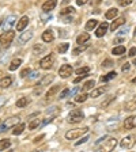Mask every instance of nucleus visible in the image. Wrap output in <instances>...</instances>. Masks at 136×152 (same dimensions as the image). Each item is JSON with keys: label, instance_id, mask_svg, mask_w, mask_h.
I'll list each match as a JSON object with an SVG mask.
<instances>
[{"label": "nucleus", "instance_id": "nucleus-1", "mask_svg": "<svg viewBox=\"0 0 136 152\" xmlns=\"http://www.w3.org/2000/svg\"><path fill=\"white\" fill-rule=\"evenodd\" d=\"M117 145V140L114 137H109V136H105L101 137L98 141L95 142V147L99 149V151H113Z\"/></svg>", "mask_w": 136, "mask_h": 152}, {"label": "nucleus", "instance_id": "nucleus-2", "mask_svg": "<svg viewBox=\"0 0 136 152\" xmlns=\"http://www.w3.org/2000/svg\"><path fill=\"white\" fill-rule=\"evenodd\" d=\"M14 37H15V31L6 30V33H3V34L0 35V45L3 48H8L11 45V42H12Z\"/></svg>", "mask_w": 136, "mask_h": 152}, {"label": "nucleus", "instance_id": "nucleus-3", "mask_svg": "<svg viewBox=\"0 0 136 152\" xmlns=\"http://www.w3.org/2000/svg\"><path fill=\"white\" fill-rule=\"evenodd\" d=\"M89 132V128L85 126V128H80V129H71L65 133V139L67 140H75L78 137H80L82 134Z\"/></svg>", "mask_w": 136, "mask_h": 152}, {"label": "nucleus", "instance_id": "nucleus-4", "mask_svg": "<svg viewBox=\"0 0 136 152\" xmlns=\"http://www.w3.org/2000/svg\"><path fill=\"white\" fill-rule=\"evenodd\" d=\"M83 118H85V115H83V111L80 110V109H75V110H72L68 114V121H70L71 124H78V122H80Z\"/></svg>", "mask_w": 136, "mask_h": 152}, {"label": "nucleus", "instance_id": "nucleus-5", "mask_svg": "<svg viewBox=\"0 0 136 152\" xmlns=\"http://www.w3.org/2000/svg\"><path fill=\"white\" fill-rule=\"evenodd\" d=\"M53 63H54V56L53 54H48L40 61V66H41L42 69H51L52 66H53Z\"/></svg>", "mask_w": 136, "mask_h": 152}, {"label": "nucleus", "instance_id": "nucleus-6", "mask_svg": "<svg viewBox=\"0 0 136 152\" xmlns=\"http://www.w3.org/2000/svg\"><path fill=\"white\" fill-rule=\"evenodd\" d=\"M18 122H19V117H11V118H8V120L4 121L3 124H0V132H4V130H7L8 128L16 125Z\"/></svg>", "mask_w": 136, "mask_h": 152}, {"label": "nucleus", "instance_id": "nucleus-7", "mask_svg": "<svg viewBox=\"0 0 136 152\" xmlns=\"http://www.w3.org/2000/svg\"><path fill=\"white\" fill-rule=\"evenodd\" d=\"M74 69L72 66L70 65V64H64V65L60 66V69H59V75L63 77V79H67V77H70L71 75H72Z\"/></svg>", "mask_w": 136, "mask_h": 152}, {"label": "nucleus", "instance_id": "nucleus-8", "mask_svg": "<svg viewBox=\"0 0 136 152\" xmlns=\"http://www.w3.org/2000/svg\"><path fill=\"white\" fill-rule=\"evenodd\" d=\"M133 144H135V139H133V136H127V137H124V139L121 140L120 147L123 149H129V148L133 147Z\"/></svg>", "mask_w": 136, "mask_h": 152}, {"label": "nucleus", "instance_id": "nucleus-9", "mask_svg": "<svg viewBox=\"0 0 136 152\" xmlns=\"http://www.w3.org/2000/svg\"><path fill=\"white\" fill-rule=\"evenodd\" d=\"M57 6V0H48L42 4V11L44 12H51L52 10H54V7Z\"/></svg>", "mask_w": 136, "mask_h": 152}, {"label": "nucleus", "instance_id": "nucleus-10", "mask_svg": "<svg viewBox=\"0 0 136 152\" xmlns=\"http://www.w3.org/2000/svg\"><path fill=\"white\" fill-rule=\"evenodd\" d=\"M29 20H30L29 16H26V15L22 16V18L18 20V23H16V30H18V31H23L26 28V26L29 25Z\"/></svg>", "mask_w": 136, "mask_h": 152}, {"label": "nucleus", "instance_id": "nucleus-11", "mask_svg": "<svg viewBox=\"0 0 136 152\" xmlns=\"http://www.w3.org/2000/svg\"><path fill=\"white\" fill-rule=\"evenodd\" d=\"M108 28H109V25L106 22H104V23H101V25L98 26V28L95 30V35L98 38H101V37H104L105 34H106V31H108Z\"/></svg>", "mask_w": 136, "mask_h": 152}, {"label": "nucleus", "instance_id": "nucleus-12", "mask_svg": "<svg viewBox=\"0 0 136 152\" xmlns=\"http://www.w3.org/2000/svg\"><path fill=\"white\" fill-rule=\"evenodd\" d=\"M135 118L136 117H133V115L125 118V121H124V129H125V130L133 129V126H135Z\"/></svg>", "mask_w": 136, "mask_h": 152}, {"label": "nucleus", "instance_id": "nucleus-13", "mask_svg": "<svg viewBox=\"0 0 136 152\" xmlns=\"http://www.w3.org/2000/svg\"><path fill=\"white\" fill-rule=\"evenodd\" d=\"M124 23H125V18H124V16H118L117 19H114L113 20V23L110 25V28L114 31V30H117V28L120 27L121 25H124Z\"/></svg>", "mask_w": 136, "mask_h": 152}, {"label": "nucleus", "instance_id": "nucleus-14", "mask_svg": "<svg viewBox=\"0 0 136 152\" xmlns=\"http://www.w3.org/2000/svg\"><path fill=\"white\" fill-rule=\"evenodd\" d=\"M6 22H4V30H10L11 26L15 25V20H16V16L15 15H10L7 19H4Z\"/></svg>", "mask_w": 136, "mask_h": 152}, {"label": "nucleus", "instance_id": "nucleus-15", "mask_svg": "<svg viewBox=\"0 0 136 152\" xmlns=\"http://www.w3.org/2000/svg\"><path fill=\"white\" fill-rule=\"evenodd\" d=\"M54 39V34L52 30H46L42 33V41L44 42H52Z\"/></svg>", "mask_w": 136, "mask_h": 152}, {"label": "nucleus", "instance_id": "nucleus-16", "mask_svg": "<svg viewBox=\"0 0 136 152\" xmlns=\"http://www.w3.org/2000/svg\"><path fill=\"white\" fill-rule=\"evenodd\" d=\"M11 83H12L11 76H4V77L0 79V87H1V88H7V87L11 86Z\"/></svg>", "mask_w": 136, "mask_h": 152}, {"label": "nucleus", "instance_id": "nucleus-17", "mask_svg": "<svg viewBox=\"0 0 136 152\" xmlns=\"http://www.w3.org/2000/svg\"><path fill=\"white\" fill-rule=\"evenodd\" d=\"M25 128H26V125L25 124H18V125H14L12 126V134L14 136H18V134H21V133L25 130Z\"/></svg>", "mask_w": 136, "mask_h": 152}, {"label": "nucleus", "instance_id": "nucleus-18", "mask_svg": "<svg viewBox=\"0 0 136 152\" xmlns=\"http://www.w3.org/2000/svg\"><path fill=\"white\" fill-rule=\"evenodd\" d=\"M87 48H89V42H85V44H79V46H78V48H75V49H74V50H72V53L75 54V56H78V54H79V53H82L83 50H86Z\"/></svg>", "mask_w": 136, "mask_h": 152}, {"label": "nucleus", "instance_id": "nucleus-19", "mask_svg": "<svg viewBox=\"0 0 136 152\" xmlns=\"http://www.w3.org/2000/svg\"><path fill=\"white\" fill-rule=\"evenodd\" d=\"M29 103H30V99H27L26 96H21L16 101V107H26Z\"/></svg>", "mask_w": 136, "mask_h": 152}, {"label": "nucleus", "instance_id": "nucleus-20", "mask_svg": "<svg viewBox=\"0 0 136 152\" xmlns=\"http://www.w3.org/2000/svg\"><path fill=\"white\" fill-rule=\"evenodd\" d=\"M74 12H75V8H74V7H65L64 10H61V11H60L59 16H60V18H63V16H67V15H72Z\"/></svg>", "mask_w": 136, "mask_h": 152}, {"label": "nucleus", "instance_id": "nucleus-21", "mask_svg": "<svg viewBox=\"0 0 136 152\" xmlns=\"http://www.w3.org/2000/svg\"><path fill=\"white\" fill-rule=\"evenodd\" d=\"M106 91V88L105 87H99V88H95L91 91V94L89 95V96H91V98H98L101 94H104V92Z\"/></svg>", "mask_w": 136, "mask_h": 152}, {"label": "nucleus", "instance_id": "nucleus-22", "mask_svg": "<svg viewBox=\"0 0 136 152\" xmlns=\"http://www.w3.org/2000/svg\"><path fill=\"white\" fill-rule=\"evenodd\" d=\"M89 39H90V34H89V33H83V34L78 35L76 42H78V44H85V42H87Z\"/></svg>", "mask_w": 136, "mask_h": 152}, {"label": "nucleus", "instance_id": "nucleus-23", "mask_svg": "<svg viewBox=\"0 0 136 152\" xmlns=\"http://www.w3.org/2000/svg\"><path fill=\"white\" fill-rule=\"evenodd\" d=\"M32 37H33V33L32 31H25L22 35H21V38H19V42H21V44H25V42L29 41Z\"/></svg>", "mask_w": 136, "mask_h": 152}, {"label": "nucleus", "instance_id": "nucleus-24", "mask_svg": "<svg viewBox=\"0 0 136 152\" xmlns=\"http://www.w3.org/2000/svg\"><path fill=\"white\" fill-rule=\"evenodd\" d=\"M21 64H22V60L21 58H15V60L11 61V64H10V71H15L16 68H19L21 66Z\"/></svg>", "mask_w": 136, "mask_h": 152}, {"label": "nucleus", "instance_id": "nucleus-25", "mask_svg": "<svg viewBox=\"0 0 136 152\" xmlns=\"http://www.w3.org/2000/svg\"><path fill=\"white\" fill-rule=\"evenodd\" d=\"M117 14H118L117 8H110L108 12L105 14V16H106V19H114L116 16H117Z\"/></svg>", "mask_w": 136, "mask_h": 152}, {"label": "nucleus", "instance_id": "nucleus-26", "mask_svg": "<svg viewBox=\"0 0 136 152\" xmlns=\"http://www.w3.org/2000/svg\"><path fill=\"white\" fill-rule=\"evenodd\" d=\"M112 53H113L114 56H121V54L125 53V48H124L123 45H120V46H116V48H113Z\"/></svg>", "mask_w": 136, "mask_h": 152}, {"label": "nucleus", "instance_id": "nucleus-27", "mask_svg": "<svg viewBox=\"0 0 136 152\" xmlns=\"http://www.w3.org/2000/svg\"><path fill=\"white\" fill-rule=\"evenodd\" d=\"M97 25H98V20H95V19H91V20H89V22L86 23V30H87V31H91L93 28L97 27Z\"/></svg>", "mask_w": 136, "mask_h": 152}, {"label": "nucleus", "instance_id": "nucleus-28", "mask_svg": "<svg viewBox=\"0 0 136 152\" xmlns=\"http://www.w3.org/2000/svg\"><path fill=\"white\" fill-rule=\"evenodd\" d=\"M125 110H128V111L136 110V98H135V99H132V101H129V102H127V103H125Z\"/></svg>", "mask_w": 136, "mask_h": 152}, {"label": "nucleus", "instance_id": "nucleus-29", "mask_svg": "<svg viewBox=\"0 0 136 152\" xmlns=\"http://www.w3.org/2000/svg\"><path fill=\"white\" fill-rule=\"evenodd\" d=\"M116 76H117V73H116V72H109L108 75H104V76H102V77H101V82H102V83L109 82V80L114 79Z\"/></svg>", "mask_w": 136, "mask_h": 152}, {"label": "nucleus", "instance_id": "nucleus-30", "mask_svg": "<svg viewBox=\"0 0 136 152\" xmlns=\"http://www.w3.org/2000/svg\"><path fill=\"white\" fill-rule=\"evenodd\" d=\"M11 145V141L8 139H4V140H0V151H4V149L10 148Z\"/></svg>", "mask_w": 136, "mask_h": 152}, {"label": "nucleus", "instance_id": "nucleus-31", "mask_svg": "<svg viewBox=\"0 0 136 152\" xmlns=\"http://www.w3.org/2000/svg\"><path fill=\"white\" fill-rule=\"evenodd\" d=\"M53 79H54V76L53 75H48V76H45L44 79L40 82V86H46V84H49L51 82H53Z\"/></svg>", "mask_w": 136, "mask_h": 152}, {"label": "nucleus", "instance_id": "nucleus-32", "mask_svg": "<svg viewBox=\"0 0 136 152\" xmlns=\"http://www.w3.org/2000/svg\"><path fill=\"white\" fill-rule=\"evenodd\" d=\"M38 126H41V120H40V118H37V120H33L32 122L29 124V129H30V130L35 129V128H38Z\"/></svg>", "mask_w": 136, "mask_h": 152}, {"label": "nucleus", "instance_id": "nucleus-33", "mask_svg": "<svg viewBox=\"0 0 136 152\" xmlns=\"http://www.w3.org/2000/svg\"><path fill=\"white\" fill-rule=\"evenodd\" d=\"M59 90H60V86H53V87H52V88L46 92V98L49 99V98H51V96H53V95L56 94V92L59 91Z\"/></svg>", "mask_w": 136, "mask_h": 152}, {"label": "nucleus", "instance_id": "nucleus-34", "mask_svg": "<svg viewBox=\"0 0 136 152\" xmlns=\"http://www.w3.org/2000/svg\"><path fill=\"white\" fill-rule=\"evenodd\" d=\"M89 72H90L89 66H83V68L76 69V75H89Z\"/></svg>", "mask_w": 136, "mask_h": 152}, {"label": "nucleus", "instance_id": "nucleus-35", "mask_svg": "<svg viewBox=\"0 0 136 152\" xmlns=\"http://www.w3.org/2000/svg\"><path fill=\"white\" fill-rule=\"evenodd\" d=\"M68 48H70V44H68V42L61 44L60 46H59V53H65V52L68 50Z\"/></svg>", "mask_w": 136, "mask_h": 152}, {"label": "nucleus", "instance_id": "nucleus-36", "mask_svg": "<svg viewBox=\"0 0 136 152\" xmlns=\"http://www.w3.org/2000/svg\"><path fill=\"white\" fill-rule=\"evenodd\" d=\"M94 86H95L94 80H89V82L85 83V86H83V90H91V88H94Z\"/></svg>", "mask_w": 136, "mask_h": 152}, {"label": "nucleus", "instance_id": "nucleus-37", "mask_svg": "<svg viewBox=\"0 0 136 152\" xmlns=\"http://www.w3.org/2000/svg\"><path fill=\"white\" fill-rule=\"evenodd\" d=\"M87 98H89V95L86 94V92H83V94H79L78 96H75V101L76 102H85Z\"/></svg>", "mask_w": 136, "mask_h": 152}, {"label": "nucleus", "instance_id": "nucleus-38", "mask_svg": "<svg viewBox=\"0 0 136 152\" xmlns=\"http://www.w3.org/2000/svg\"><path fill=\"white\" fill-rule=\"evenodd\" d=\"M102 65H104L105 68H110V66H113L114 64H113V61H112V60H109V58H106V60H105L104 63H102Z\"/></svg>", "mask_w": 136, "mask_h": 152}, {"label": "nucleus", "instance_id": "nucleus-39", "mask_svg": "<svg viewBox=\"0 0 136 152\" xmlns=\"http://www.w3.org/2000/svg\"><path fill=\"white\" fill-rule=\"evenodd\" d=\"M68 94H70V90H68V88H64L63 91L60 92V95H59V98H60V99H63V98H65V96H67V95H68Z\"/></svg>", "mask_w": 136, "mask_h": 152}, {"label": "nucleus", "instance_id": "nucleus-40", "mask_svg": "<svg viewBox=\"0 0 136 152\" xmlns=\"http://www.w3.org/2000/svg\"><path fill=\"white\" fill-rule=\"evenodd\" d=\"M87 140H89V137H87V136L82 137V140H79V141H76V142H75V145H76V147H79L80 144H83V142H86V141H87Z\"/></svg>", "mask_w": 136, "mask_h": 152}, {"label": "nucleus", "instance_id": "nucleus-41", "mask_svg": "<svg viewBox=\"0 0 136 152\" xmlns=\"http://www.w3.org/2000/svg\"><path fill=\"white\" fill-rule=\"evenodd\" d=\"M118 4H120V6H123V7L129 6V4H131V0H118Z\"/></svg>", "mask_w": 136, "mask_h": 152}, {"label": "nucleus", "instance_id": "nucleus-42", "mask_svg": "<svg viewBox=\"0 0 136 152\" xmlns=\"http://www.w3.org/2000/svg\"><path fill=\"white\" fill-rule=\"evenodd\" d=\"M30 72H32V71H30V68H25V69L21 72V76H22V77H26V76H27Z\"/></svg>", "mask_w": 136, "mask_h": 152}, {"label": "nucleus", "instance_id": "nucleus-43", "mask_svg": "<svg viewBox=\"0 0 136 152\" xmlns=\"http://www.w3.org/2000/svg\"><path fill=\"white\" fill-rule=\"evenodd\" d=\"M129 68H131L129 63H125L123 66H121V71H123V72H127V71H129Z\"/></svg>", "mask_w": 136, "mask_h": 152}, {"label": "nucleus", "instance_id": "nucleus-44", "mask_svg": "<svg viewBox=\"0 0 136 152\" xmlns=\"http://www.w3.org/2000/svg\"><path fill=\"white\" fill-rule=\"evenodd\" d=\"M128 56L129 57H135L136 56V48H131L129 52H128Z\"/></svg>", "mask_w": 136, "mask_h": 152}, {"label": "nucleus", "instance_id": "nucleus-45", "mask_svg": "<svg viewBox=\"0 0 136 152\" xmlns=\"http://www.w3.org/2000/svg\"><path fill=\"white\" fill-rule=\"evenodd\" d=\"M89 3V0H76V4L78 6H85V4Z\"/></svg>", "mask_w": 136, "mask_h": 152}, {"label": "nucleus", "instance_id": "nucleus-46", "mask_svg": "<svg viewBox=\"0 0 136 152\" xmlns=\"http://www.w3.org/2000/svg\"><path fill=\"white\" fill-rule=\"evenodd\" d=\"M52 120H53V117H49V118H46V120H45L44 122H41V126H45V125H46V124H49Z\"/></svg>", "mask_w": 136, "mask_h": 152}, {"label": "nucleus", "instance_id": "nucleus-47", "mask_svg": "<svg viewBox=\"0 0 136 152\" xmlns=\"http://www.w3.org/2000/svg\"><path fill=\"white\" fill-rule=\"evenodd\" d=\"M41 18L44 19V22H46V20H49V19H52V15L49 14V15H41Z\"/></svg>", "mask_w": 136, "mask_h": 152}, {"label": "nucleus", "instance_id": "nucleus-48", "mask_svg": "<svg viewBox=\"0 0 136 152\" xmlns=\"http://www.w3.org/2000/svg\"><path fill=\"white\" fill-rule=\"evenodd\" d=\"M30 73H32V75H30V77H32V79H34V77H37V76L40 75L37 71H34V72H30Z\"/></svg>", "mask_w": 136, "mask_h": 152}, {"label": "nucleus", "instance_id": "nucleus-49", "mask_svg": "<svg viewBox=\"0 0 136 152\" xmlns=\"http://www.w3.org/2000/svg\"><path fill=\"white\" fill-rule=\"evenodd\" d=\"M78 90H79V88H78V87H75V88H74L72 91H70V94H68V95H71V96H72V95H75L76 92H78Z\"/></svg>", "mask_w": 136, "mask_h": 152}, {"label": "nucleus", "instance_id": "nucleus-50", "mask_svg": "<svg viewBox=\"0 0 136 152\" xmlns=\"http://www.w3.org/2000/svg\"><path fill=\"white\" fill-rule=\"evenodd\" d=\"M4 103H6V98H4V96H0V107H1Z\"/></svg>", "mask_w": 136, "mask_h": 152}, {"label": "nucleus", "instance_id": "nucleus-51", "mask_svg": "<svg viewBox=\"0 0 136 152\" xmlns=\"http://www.w3.org/2000/svg\"><path fill=\"white\" fill-rule=\"evenodd\" d=\"M34 50L35 52H37V50H44V46H38V45H37V46H34Z\"/></svg>", "mask_w": 136, "mask_h": 152}, {"label": "nucleus", "instance_id": "nucleus-52", "mask_svg": "<svg viewBox=\"0 0 136 152\" xmlns=\"http://www.w3.org/2000/svg\"><path fill=\"white\" fill-rule=\"evenodd\" d=\"M42 137H44V134H41V136H40V137H35L34 142H38V141H40V140H41V139H42Z\"/></svg>", "mask_w": 136, "mask_h": 152}, {"label": "nucleus", "instance_id": "nucleus-53", "mask_svg": "<svg viewBox=\"0 0 136 152\" xmlns=\"http://www.w3.org/2000/svg\"><path fill=\"white\" fill-rule=\"evenodd\" d=\"M114 42H116V44H120V42H123V38H117Z\"/></svg>", "mask_w": 136, "mask_h": 152}, {"label": "nucleus", "instance_id": "nucleus-54", "mask_svg": "<svg viewBox=\"0 0 136 152\" xmlns=\"http://www.w3.org/2000/svg\"><path fill=\"white\" fill-rule=\"evenodd\" d=\"M3 20H4V19H0V26H1V23H3Z\"/></svg>", "mask_w": 136, "mask_h": 152}, {"label": "nucleus", "instance_id": "nucleus-55", "mask_svg": "<svg viewBox=\"0 0 136 152\" xmlns=\"http://www.w3.org/2000/svg\"><path fill=\"white\" fill-rule=\"evenodd\" d=\"M132 83H136V77H135V79H132Z\"/></svg>", "mask_w": 136, "mask_h": 152}, {"label": "nucleus", "instance_id": "nucleus-56", "mask_svg": "<svg viewBox=\"0 0 136 152\" xmlns=\"http://www.w3.org/2000/svg\"><path fill=\"white\" fill-rule=\"evenodd\" d=\"M133 35H136V28H135V33H133Z\"/></svg>", "mask_w": 136, "mask_h": 152}, {"label": "nucleus", "instance_id": "nucleus-57", "mask_svg": "<svg viewBox=\"0 0 136 152\" xmlns=\"http://www.w3.org/2000/svg\"><path fill=\"white\" fill-rule=\"evenodd\" d=\"M133 64H135V65H136V58H135V61H133Z\"/></svg>", "mask_w": 136, "mask_h": 152}]
</instances>
